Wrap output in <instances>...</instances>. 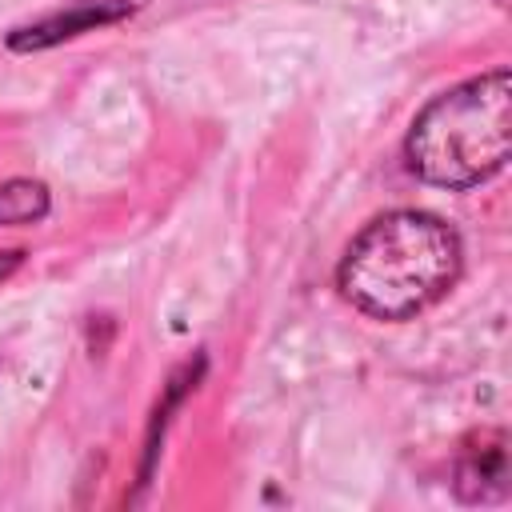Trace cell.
Returning a JSON list of instances; mask_svg holds the SVG:
<instances>
[{"mask_svg": "<svg viewBox=\"0 0 512 512\" xmlns=\"http://www.w3.org/2000/svg\"><path fill=\"white\" fill-rule=\"evenodd\" d=\"M128 4H108V8H84L80 16H60V20H52V24H40V28H28L32 36H16L12 44L16 48H36V44H48V40H60V36H76L72 28H92V24H104V20H116L120 12H124Z\"/></svg>", "mask_w": 512, "mask_h": 512, "instance_id": "5", "label": "cell"}, {"mask_svg": "<svg viewBox=\"0 0 512 512\" xmlns=\"http://www.w3.org/2000/svg\"><path fill=\"white\" fill-rule=\"evenodd\" d=\"M48 216V188L40 180L0 184V224H36Z\"/></svg>", "mask_w": 512, "mask_h": 512, "instance_id": "4", "label": "cell"}, {"mask_svg": "<svg viewBox=\"0 0 512 512\" xmlns=\"http://www.w3.org/2000/svg\"><path fill=\"white\" fill-rule=\"evenodd\" d=\"M20 264V252H8V260H0V276L8 272V268H16Z\"/></svg>", "mask_w": 512, "mask_h": 512, "instance_id": "6", "label": "cell"}, {"mask_svg": "<svg viewBox=\"0 0 512 512\" xmlns=\"http://www.w3.org/2000/svg\"><path fill=\"white\" fill-rule=\"evenodd\" d=\"M512 148V72L500 64L420 108L408 128V168L440 188H472L496 176Z\"/></svg>", "mask_w": 512, "mask_h": 512, "instance_id": "2", "label": "cell"}, {"mask_svg": "<svg viewBox=\"0 0 512 512\" xmlns=\"http://www.w3.org/2000/svg\"><path fill=\"white\" fill-rule=\"evenodd\" d=\"M460 492L468 488V500H492V492H504V448L500 440L492 448H480V456H464L460 464Z\"/></svg>", "mask_w": 512, "mask_h": 512, "instance_id": "3", "label": "cell"}, {"mask_svg": "<svg viewBox=\"0 0 512 512\" xmlns=\"http://www.w3.org/2000/svg\"><path fill=\"white\" fill-rule=\"evenodd\" d=\"M464 248L448 220L396 208L368 220L340 260V292L376 320H412L460 276Z\"/></svg>", "mask_w": 512, "mask_h": 512, "instance_id": "1", "label": "cell"}]
</instances>
